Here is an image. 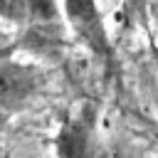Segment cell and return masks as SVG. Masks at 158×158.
Segmentation results:
<instances>
[{"instance_id":"6da1fadb","label":"cell","mask_w":158,"mask_h":158,"mask_svg":"<svg viewBox=\"0 0 158 158\" xmlns=\"http://www.w3.org/2000/svg\"><path fill=\"white\" fill-rule=\"evenodd\" d=\"M64 12H67L77 37L91 52L99 54L106 49V35H104L101 15H99L94 0H64Z\"/></svg>"},{"instance_id":"7a4b0ae2","label":"cell","mask_w":158,"mask_h":158,"mask_svg":"<svg viewBox=\"0 0 158 158\" xmlns=\"http://www.w3.org/2000/svg\"><path fill=\"white\" fill-rule=\"evenodd\" d=\"M0 84H2L5 106H17L42 84V74L35 67L5 62L2 64V74H0Z\"/></svg>"},{"instance_id":"3957f363","label":"cell","mask_w":158,"mask_h":158,"mask_svg":"<svg viewBox=\"0 0 158 158\" xmlns=\"http://www.w3.org/2000/svg\"><path fill=\"white\" fill-rule=\"evenodd\" d=\"M20 44L27 52H35V54H54L64 44V32H62V27H59L57 20L32 22V27L22 35Z\"/></svg>"},{"instance_id":"277c9868","label":"cell","mask_w":158,"mask_h":158,"mask_svg":"<svg viewBox=\"0 0 158 158\" xmlns=\"http://www.w3.org/2000/svg\"><path fill=\"white\" fill-rule=\"evenodd\" d=\"M89 143V126L86 121L77 118L62 126L57 136V156L59 158H84Z\"/></svg>"},{"instance_id":"5b68a950","label":"cell","mask_w":158,"mask_h":158,"mask_svg":"<svg viewBox=\"0 0 158 158\" xmlns=\"http://www.w3.org/2000/svg\"><path fill=\"white\" fill-rule=\"evenodd\" d=\"M22 5L32 22L57 20V0H22Z\"/></svg>"},{"instance_id":"8992f818","label":"cell","mask_w":158,"mask_h":158,"mask_svg":"<svg viewBox=\"0 0 158 158\" xmlns=\"http://www.w3.org/2000/svg\"><path fill=\"white\" fill-rule=\"evenodd\" d=\"M153 15H156V22H158V0H156V5H153Z\"/></svg>"}]
</instances>
